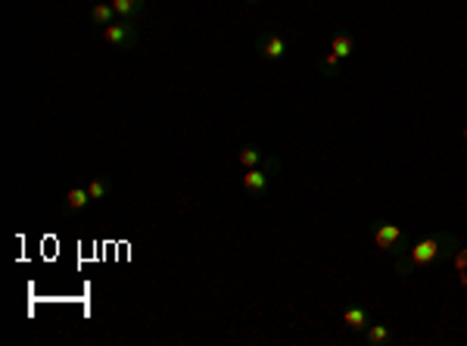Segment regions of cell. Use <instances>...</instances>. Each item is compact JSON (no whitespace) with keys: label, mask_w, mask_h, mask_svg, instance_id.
<instances>
[{"label":"cell","mask_w":467,"mask_h":346,"mask_svg":"<svg viewBox=\"0 0 467 346\" xmlns=\"http://www.w3.org/2000/svg\"><path fill=\"white\" fill-rule=\"evenodd\" d=\"M455 250H461L458 240L452 238V234H427L424 240H418V244H411L402 256H396V268H399V275H408L414 272V268H424V265L436 262V259H452Z\"/></svg>","instance_id":"6da1fadb"},{"label":"cell","mask_w":467,"mask_h":346,"mask_svg":"<svg viewBox=\"0 0 467 346\" xmlns=\"http://www.w3.org/2000/svg\"><path fill=\"white\" fill-rule=\"evenodd\" d=\"M103 44H109V47L115 50H131L137 47V41H141V22H112V25H103Z\"/></svg>","instance_id":"7a4b0ae2"},{"label":"cell","mask_w":467,"mask_h":346,"mask_svg":"<svg viewBox=\"0 0 467 346\" xmlns=\"http://www.w3.org/2000/svg\"><path fill=\"white\" fill-rule=\"evenodd\" d=\"M371 238H374V244H377V250L393 253V256H402V253L408 250L405 234H402V228L393 222H374Z\"/></svg>","instance_id":"3957f363"},{"label":"cell","mask_w":467,"mask_h":346,"mask_svg":"<svg viewBox=\"0 0 467 346\" xmlns=\"http://www.w3.org/2000/svg\"><path fill=\"white\" fill-rule=\"evenodd\" d=\"M256 54L262 56L265 62H280L287 56V38L278 32V28H268L256 38Z\"/></svg>","instance_id":"277c9868"},{"label":"cell","mask_w":467,"mask_h":346,"mask_svg":"<svg viewBox=\"0 0 467 346\" xmlns=\"http://www.w3.org/2000/svg\"><path fill=\"white\" fill-rule=\"evenodd\" d=\"M278 169V159H271V163H265L262 169H246L243 175V190L246 194H252V197H265V190H268V175Z\"/></svg>","instance_id":"5b68a950"},{"label":"cell","mask_w":467,"mask_h":346,"mask_svg":"<svg viewBox=\"0 0 467 346\" xmlns=\"http://www.w3.org/2000/svg\"><path fill=\"white\" fill-rule=\"evenodd\" d=\"M112 10H115V16L125 22H141L147 3H143V0H112Z\"/></svg>","instance_id":"8992f818"},{"label":"cell","mask_w":467,"mask_h":346,"mask_svg":"<svg viewBox=\"0 0 467 346\" xmlns=\"http://www.w3.org/2000/svg\"><path fill=\"white\" fill-rule=\"evenodd\" d=\"M343 325L349 327V331H365V327L371 325V315H368L365 305L352 303V305H346V312H343Z\"/></svg>","instance_id":"52a82bcc"},{"label":"cell","mask_w":467,"mask_h":346,"mask_svg":"<svg viewBox=\"0 0 467 346\" xmlns=\"http://www.w3.org/2000/svg\"><path fill=\"white\" fill-rule=\"evenodd\" d=\"M331 54H337L339 60H349V56L355 54V41L349 32H337L331 38Z\"/></svg>","instance_id":"ba28073f"},{"label":"cell","mask_w":467,"mask_h":346,"mask_svg":"<svg viewBox=\"0 0 467 346\" xmlns=\"http://www.w3.org/2000/svg\"><path fill=\"white\" fill-rule=\"evenodd\" d=\"M88 203H91L88 187H72V190L66 194V203H62V212H82Z\"/></svg>","instance_id":"9c48e42d"},{"label":"cell","mask_w":467,"mask_h":346,"mask_svg":"<svg viewBox=\"0 0 467 346\" xmlns=\"http://www.w3.org/2000/svg\"><path fill=\"white\" fill-rule=\"evenodd\" d=\"M237 163L243 165V169H256V165L271 163V157H265L262 150H259V147H252V143H250V147H243V150H240V153H237Z\"/></svg>","instance_id":"30bf717a"},{"label":"cell","mask_w":467,"mask_h":346,"mask_svg":"<svg viewBox=\"0 0 467 346\" xmlns=\"http://www.w3.org/2000/svg\"><path fill=\"white\" fill-rule=\"evenodd\" d=\"M361 334H365L368 346H383V343H390V340H393V327H390V325H368Z\"/></svg>","instance_id":"8fae6325"},{"label":"cell","mask_w":467,"mask_h":346,"mask_svg":"<svg viewBox=\"0 0 467 346\" xmlns=\"http://www.w3.org/2000/svg\"><path fill=\"white\" fill-rule=\"evenodd\" d=\"M91 19H94L97 25H112L115 22L112 3H94V7H91Z\"/></svg>","instance_id":"7c38bea8"},{"label":"cell","mask_w":467,"mask_h":346,"mask_svg":"<svg viewBox=\"0 0 467 346\" xmlns=\"http://www.w3.org/2000/svg\"><path fill=\"white\" fill-rule=\"evenodd\" d=\"M88 194H91V200H103L109 194V181L106 178H94V181L88 184Z\"/></svg>","instance_id":"4fadbf2b"},{"label":"cell","mask_w":467,"mask_h":346,"mask_svg":"<svg viewBox=\"0 0 467 346\" xmlns=\"http://www.w3.org/2000/svg\"><path fill=\"white\" fill-rule=\"evenodd\" d=\"M339 62H343V60H339V56H337V54H327V56H324V60H321V66H324L327 78H333V75H337V72H339Z\"/></svg>","instance_id":"5bb4252c"},{"label":"cell","mask_w":467,"mask_h":346,"mask_svg":"<svg viewBox=\"0 0 467 346\" xmlns=\"http://www.w3.org/2000/svg\"><path fill=\"white\" fill-rule=\"evenodd\" d=\"M250 3H262V0H250Z\"/></svg>","instance_id":"9a60e30c"},{"label":"cell","mask_w":467,"mask_h":346,"mask_svg":"<svg viewBox=\"0 0 467 346\" xmlns=\"http://www.w3.org/2000/svg\"><path fill=\"white\" fill-rule=\"evenodd\" d=\"M464 137H467V128H464Z\"/></svg>","instance_id":"2e32d148"}]
</instances>
